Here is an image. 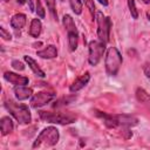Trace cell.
Returning <instances> with one entry per match:
<instances>
[{
  "mask_svg": "<svg viewBox=\"0 0 150 150\" xmlns=\"http://www.w3.org/2000/svg\"><path fill=\"white\" fill-rule=\"evenodd\" d=\"M14 94H15L16 100L25 101V100H28L33 96V90H32V88H28L26 86H15Z\"/></svg>",
  "mask_w": 150,
  "mask_h": 150,
  "instance_id": "12",
  "label": "cell"
},
{
  "mask_svg": "<svg viewBox=\"0 0 150 150\" xmlns=\"http://www.w3.org/2000/svg\"><path fill=\"white\" fill-rule=\"evenodd\" d=\"M144 71H145V75L150 79V67H146V68L144 69Z\"/></svg>",
  "mask_w": 150,
  "mask_h": 150,
  "instance_id": "28",
  "label": "cell"
},
{
  "mask_svg": "<svg viewBox=\"0 0 150 150\" xmlns=\"http://www.w3.org/2000/svg\"><path fill=\"white\" fill-rule=\"evenodd\" d=\"M6 109L9 111V114L20 123V124H27L32 121L30 110L28 105L23 103H18L13 100H8L5 102Z\"/></svg>",
  "mask_w": 150,
  "mask_h": 150,
  "instance_id": "1",
  "label": "cell"
},
{
  "mask_svg": "<svg viewBox=\"0 0 150 150\" xmlns=\"http://www.w3.org/2000/svg\"><path fill=\"white\" fill-rule=\"evenodd\" d=\"M41 30H42V23L40 19H33L29 27V35L33 38H38L41 34Z\"/></svg>",
  "mask_w": 150,
  "mask_h": 150,
  "instance_id": "19",
  "label": "cell"
},
{
  "mask_svg": "<svg viewBox=\"0 0 150 150\" xmlns=\"http://www.w3.org/2000/svg\"><path fill=\"white\" fill-rule=\"evenodd\" d=\"M89 80H90V74H89L88 71H86L83 75H81L80 77H77V79L71 83L69 90H70L71 93H77L79 90H81L82 88H84V86L89 82Z\"/></svg>",
  "mask_w": 150,
  "mask_h": 150,
  "instance_id": "10",
  "label": "cell"
},
{
  "mask_svg": "<svg viewBox=\"0 0 150 150\" xmlns=\"http://www.w3.org/2000/svg\"><path fill=\"white\" fill-rule=\"evenodd\" d=\"M60 138V134L59 130L55 127H47L45 128L39 136L36 137V139L34 141L32 148L36 149V148H49V146H54Z\"/></svg>",
  "mask_w": 150,
  "mask_h": 150,
  "instance_id": "2",
  "label": "cell"
},
{
  "mask_svg": "<svg viewBox=\"0 0 150 150\" xmlns=\"http://www.w3.org/2000/svg\"><path fill=\"white\" fill-rule=\"evenodd\" d=\"M128 2V7H129V11L131 13V16L134 19H137L138 18V11L136 8V5H135V0H127Z\"/></svg>",
  "mask_w": 150,
  "mask_h": 150,
  "instance_id": "23",
  "label": "cell"
},
{
  "mask_svg": "<svg viewBox=\"0 0 150 150\" xmlns=\"http://www.w3.org/2000/svg\"><path fill=\"white\" fill-rule=\"evenodd\" d=\"M26 21H27L26 15L22 14V13H18V14H15V15L12 16V19H11V26L14 29H21V28L25 27Z\"/></svg>",
  "mask_w": 150,
  "mask_h": 150,
  "instance_id": "16",
  "label": "cell"
},
{
  "mask_svg": "<svg viewBox=\"0 0 150 150\" xmlns=\"http://www.w3.org/2000/svg\"><path fill=\"white\" fill-rule=\"evenodd\" d=\"M27 2L29 4V8H30V11H34V7H33V4H32V0H27Z\"/></svg>",
  "mask_w": 150,
  "mask_h": 150,
  "instance_id": "30",
  "label": "cell"
},
{
  "mask_svg": "<svg viewBox=\"0 0 150 150\" xmlns=\"http://www.w3.org/2000/svg\"><path fill=\"white\" fill-rule=\"evenodd\" d=\"M36 55L42 57V59H54L57 56V49L54 45H48L41 50L36 52Z\"/></svg>",
  "mask_w": 150,
  "mask_h": 150,
  "instance_id": "14",
  "label": "cell"
},
{
  "mask_svg": "<svg viewBox=\"0 0 150 150\" xmlns=\"http://www.w3.org/2000/svg\"><path fill=\"white\" fill-rule=\"evenodd\" d=\"M75 100H76V96H63V97H61V98L56 100V101L54 102L53 107H54V108L64 107V105H67V104L71 103V102H73V101H75Z\"/></svg>",
  "mask_w": 150,
  "mask_h": 150,
  "instance_id": "20",
  "label": "cell"
},
{
  "mask_svg": "<svg viewBox=\"0 0 150 150\" xmlns=\"http://www.w3.org/2000/svg\"><path fill=\"white\" fill-rule=\"evenodd\" d=\"M23 60L26 61V63L28 64V67L33 70V73L35 74V75H38L39 77H45L46 76V74H45V71L39 67V64L35 62V60H33L30 56H28V55H25L23 56Z\"/></svg>",
  "mask_w": 150,
  "mask_h": 150,
  "instance_id": "17",
  "label": "cell"
},
{
  "mask_svg": "<svg viewBox=\"0 0 150 150\" xmlns=\"http://www.w3.org/2000/svg\"><path fill=\"white\" fill-rule=\"evenodd\" d=\"M45 1L47 4V7H48V9H49V12H50V14L53 16V19L54 20H57V13H56V7H55L56 0H45Z\"/></svg>",
  "mask_w": 150,
  "mask_h": 150,
  "instance_id": "22",
  "label": "cell"
},
{
  "mask_svg": "<svg viewBox=\"0 0 150 150\" xmlns=\"http://www.w3.org/2000/svg\"><path fill=\"white\" fill-rule=\"evenodd\" d=\"M4 79L7 82H9V83H12L14 86H26L29 82L28 77L22 76V75H18V74L12 73V71H6L4 74Z\"/></svg>",
  "mask_w": 150,
  "mask_h": 150,
  "instance_id": "9",
  "label": "cell"
},
{
  "mask_svg": "<svg viewBox=\"0 0 150 150\" xmlns=\"http://www.w3.org/2000/svg\"><path fill=\"white\" fill-rule=\"evenodd\" d=\"M122 55L117 50L116 47H110L107 50L105 60H104V66H105V71L109 76H116L121 66H122Z\"/></svg>",
  "mask_w": 150,
  "mask_h": 150,
  "instance_id": "4",
  "label": "cell"
},
{
  "mask_svg": "<svg viewBox=\"0 0 150 150\" xmlns=\"http://www.w3.org/2000/svg\"><path fill=\"white\" fill-rule=\"evenodd\" d=\"M69 5H70L71 11L75 14L80 15L82 13V2H81V0H69Z\"/></svg>",
  "mask_w": 150,
  "mask_h": 150,
  "instance_id": "21",
  "label": "cell"
},
{
  "mask_svg": "<svg viewBox=\"0 0 150 150\" xmlns=\"http://www.w3.org/2000/svg\"><path fill=\"white\" fill-rule=\"evenodd\" d=\"M100 4H102L103 6H108V0H98Z\"/></svg>",
  "mask_w": 150,
  "mask_h": 150,
  "instance_id": "29",
  "label": "cell"
},
{
  "mask_svg": "<svg viewBox=\"0 0 150 150\" xmlns=\"http://www.w3.org/2000/svg\"><path fill=\"white\" fill-rule=\"evenodd\" d=\"M56 96L55 93L53 91H39L36 94H33V96L30 97V105L33 108H40L46 105L47 103H49L52 100H54Z\"/></svg>",
  "mask_w": 150,
  "mask_h": 150,
  "instance_id": "8",
  "label": "cell"
},
{
  "mask_svg": "<svg viewBox=\"0 0 150 150\" xmlns=\"http://www.w3.org/2000/svg\"><path fill=\"white\" fill-rule=\"evenodd\" d=\"M105 50V43L102 41H90L89 42V56H88V62L91 66H97L98 62L101 61L103 53Z\"/></svg>",
  "mask_w": 150,
  "mask_h": 150,
  "instance_id": "7",
  "label": "cell"
},
{
  "mask_svg": "<svg viewBox=\"0 0 150 150\" xmlns=\"http://www.w3.org/2000/svg\"><path fill=\"white\" fill-rule=\"evenodd\" d=\"M0 35H1V38H2L4 40H7V41H11V40H12V35H11L4 27L0 28Z\"/></svg>",
  "mask_w": 150,
  "mask_h": 150,
  "instance_id": "25",
  "label": "cell"
},
{
  "mask_svg": "<svg viewBox=\"0 0 150 150\" xmlns=\"http://www.w3.org/2000/svg\"><path fill=\"white\" fill-rule=\"evenodd\" d=\"M12 67H13L14 69H16V70H23V69H25L23 63L20 62V61H18V60H13V61H12Z\"/></svg>",
  "mask_w": 150,
  "mask_h": 150,
  "instance_id": "26",
  "label": "cell"
},
{
  "mask_svg": "<svg viewBox=\"0 0 150 150\" xmlns=\"http://www.w3.org/2000/svg\"><path fill=\"white\" fill-rule=\"evenodd\" d=\"M116 118L118 122V127H122V128H130L138 123V120L132 115H127V114L116 115Z\"/></svg>",
  "mask_w": 150,
  "mask_h": 150,
  "instance_id": "11",
  "label": "cell"
},
{
  "mask_svg": "<svg viewBox=\"0 0 150 150\" xmlns=\"http://www.w3.org/2000/svg\"><path fill=\"white\" fill-rule=\"evenodd\" d=\"M41 120L56 124H69L76 121V114L71 111H39Z\"/></svg>",
  "mask_w": 150,
  "mask_h": 150,
  "instance_id": "3",
  "label": "cell"
},
{
  "mask_svg": "<svg viewBox=\"0 0 150 150\" xmlns=\"http://www.w3.org/2000/svg\"><path fill=\"white\" fill-rule=\"evenodd\" d=\"M96 22H97V36H98V40L102 41L103 43H107L109 41L111 21L102 12H96Z\"/></svg>",
  "mask_w": 150,
  "mask_h": 150,
  "instance_id": "6",
  "label": "cell"
},
{
  "mask_svg": "<svg viewBox=\"0 0 150 150\" xmlns=\"http://www.w3.org/2000/svg\"><path fill=\"white\" fill-rule=\"evenodd\" d=\"M84 2H86V5H87L89 12L91 13V15H94V13H95V5H94L93 0H84Z\"/></svg>",
  "mask_w": 150,
  "mask_h": 150,
  "instance_id": "27",
  "label": "cell"
},
{
  "mask_svg": "<svg viewBox=\"0 0 150 150\" xmlns=\"http://www.w3.org/2000/svg\"><path fill=\"white\" fill-rule=\"evenodd\" d=\"M36 14H38V16L40 18V19H43L45 18V9H43V7H42V4H41V1L40 0H36Z\"/></svg>",
  "mask_w": 150,
  "mask_h": 150,
  "instance_id": "24",
  "label": "cell"
},
{
  "mask_svg": "<svg viewBox=\"0 0 150 150\" xmlns=\"http://www.w3.org/2000/svg\"><path fill=\"white\" fill-rule=\"evenodd\" d=\"M62 23L68 33V46H69V50L74 52L77 48L79 45V32L76 28V25L73 20V18L69 14H66L62 19Z\"/></svg>",
  "mask_w": 150,
  "mask_h": 150,
  "instance_id": "5",
  "label": "cell"
},
{
  "mask_svg": "<svg viewBox=\"0 0 150 150\" xmlns=\"http://www.w3.org/2000/svg\"><path fill=\"white\" fill-rule=\"evenodd\" d=\"M96 115H97L100 118H102V121H103V123H104L105 127L111 128V129L118 127V122H117L116 115H109V114L102 112V111H96Z\"/></svg>",
  "mask_w": 150,
  "mask_h": 150,
  "instance_id": "13",
  "label": "cell"
},
{
  "mask_svg": "<svg viewBox=\"0 0 150 150\" xmlns=\"http://www.w3.org/2000/svg\"><path fill=\"white\" fill-rule=\"evenodd\" d=\"M16 1H18V2H19L20 5H23V4H25V2L27 1V0H16Z\"/></svg>",
  "mask_w": 150,
  "mask_h": 150,
  "instance_id": "31",
  "label": "cell"
},
{
  "mask_svg": "<svg viewBox=\"0 0 150 150\" xmlns=\"http://www.w3.org/2000/svg\"><path fill=\"white\" fill-rule=\"evenodd\" d=\"M14 129V125H13V121L11 117L8 116H4L1 120H0V130H1V135L2 136H6L8 134H11Z\"/></svg>",
  "mask_w": 150,
  "mask_h": 150,
  "instance_id": "15",
  "label": "cell"
},
{
  "mask_svg": "<svg viewBox=\"0 0 150 150\" xmlns=\"http://www.w3.org/2000/svg\"><path fill=\"white\" fill-rule=\"evenodd\" d=\"M136 97H137V100H138L141 103H143V104L148 108V110L150 111V95H149L144 89L137 88V90H136Z\"/></svg>",
  "mask_w": 150,
  "mask_h": 150,
  "instance_id": "18",
  "label": "cell"
},
{
  "mask_svg": "<svg viewBox=\"0 0 150 150\" xmlns=\"http://www.w3.org/2000/svg\"><path fill=\"white\" fill-rule=\"evenodd\" d=\"M2 1H4V2H7V1H9V0H2Z\"/></svg>",
  "mask_w": 150,
  "mask_h": 150,
  "instance_id": "33",
  "label": "cell"
},
{
  "mask_svg": "<svg viewBox=\"0 0 150 150\" xmlns=\"http://www.w3.org/2000/svg\"><path fill=\"white\" fill-rule=\"evenodd\" d=\"M144 4H150V0H142Z\"/></svg>",
  "mask_w": 150,
  "mask_h": 150,
  "instance_id": "32",
  "label": "cell"
}]
</instances>
